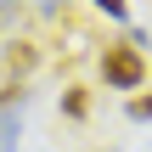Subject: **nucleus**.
I'll return each mask as SVG.
<instances>
[{
	"label": "nucleus",
	"mask_w": 152,
	"mask_h": 152,
	"mask_svg": "<svg viewBox=\"0 0 152 152\" xmlns=\"http://www.w3.org/2000/svg\"><path fill=\"white\" fill-rule=\"evenodd\" d=\"M102 79H107L113 90H141V85H147V56H141V45H135V39L107 45V51H102Z\"/></svg>",
	"instance_id": "1"
},
{
	"label": "nucleus",
	"mask_w": 152,
	"mask_h": 152,
	"mask_svg": "<svg viewBox=\"0 0 152 152\" xmlns=\"http://www.w3.org/2000/svg\"><path fill=\"white\" fill-rule=\"evenodd\" d=\"M130 118H152V96H147V90L130 96Z\"/></svg>",
	"instance_id": "5"
},
{
	"label": "nucleus",
	"mask_w": 152,
	"mask_h": 152,
	"mask_svg": "<svg viewBox=\"0 0 152 152\" xmlns=\"http://www.w3.org/2000/svg\"><path fill=\"white\" fill-rule=\"evenodd\" d=\"M96 11H107L113 23H130V0H90Z\"/></svg>",
	"instance_id": "4"
},
{
	"label": "nucleus",
	"mask_w": 152,
	"mask_h": 152,
	"mask_svg": "<svg viewBox=\"0 0 152 152\" xmlns=\"http://www.w3.org/2000/svg\"><path fill=\"white\" fill-rule=\"evenodd\" d=\"M96 152H113V147H96Z\"/></svg>",
	"instance_id": "6"
},
{
	"label": "nucleus",
	"mask_w": 152,
	"mask_h": 152,
	"mask_svg": "<svg viewBox=\"0 0 152 152\" xmlns=\"http://www.w3.org/2000/svg\"><path fill=\"white\" fill-rule=\"evenodd\" d=\"M34 62H39V45H34V39H11V45L0 51V79H17V85H28Z\"/></svg>",
	"instance_id": "2"
},
{
	"label": "nucleus",
	"mask_w": 152,
	"mask_h": 152,
	"mask_svg": "<svg viewBox=\"0 0 152 152\" xmlns=\"http://www.w3.org/2000/svg\"><path fill=\"white\" fill-rule=\"evenodd\" d=\"M62 113H68L73 124L90 118V90H85V85H68V90H62Z\"/></svg>",
	"instance_id": "3"
}]
</instances>
